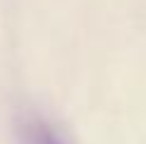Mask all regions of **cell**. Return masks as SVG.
<instances>
[{
  "mask_svg": "<svg viewBox=\"0 0 146 144\" xmlns=\"http://www.w3.org/2000/svg\"><path fill=\"white\" fill-rule=\"evenodd\" d=\"M27 142L29 144H65L46 123H29L27 125Z\"/></svg>",
  "mask_w": 146,
  "mask_h": 144,
  "instance_id": "6da1fadb",
  "label": "cell"
}]
</instances>
